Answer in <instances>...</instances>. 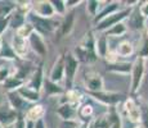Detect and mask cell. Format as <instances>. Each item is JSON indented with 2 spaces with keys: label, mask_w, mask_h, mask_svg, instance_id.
Instances as JSON below:
<instances>
[{
  "label": "cell",
  "mask_w": 148,
  "mask_h": 128,
  "mask_svg": "<svg viewBox=\"0 0 148 128\" xmlns=\"http://www.w3.org/2000/svg\"><path fill=\"white\" fill-rule=\"evenodd\" d=\"M127 21V28H133V30H135V31H140V30H143L144 28V21L146 19L143 18V17L140 16V13H139V10H138V5H135L134 8H133V10H132V13H130V16H129V18L126 19Z\"/></svg>",
  "instance_id": "20"
},
{
  "label": "cell",
  "mask_w": 148,
  "mask_h": 128,
  "mask_svg": "<svg viewBox=\"0 0 148 128\" xmlns=\"http://www.w3.org/2000/svg\"><path fill=\"white\" fill-rule=\"evenodd\" d=\"M138 56L143 59H147L148 58V39L144 36L143 40L140 42V47L138 49Z\"/></svg>",
  "instance_id": "38"
},
{
  "label": "cell",
  "mask_w": 148,
  "mask_h": 128,
  "mask_svg": "<svg viewBox=\"0 0 148 128\" xmlns=\"http://www.w3.org/2000/svg\"><path fill=\"white\" fill-rule=\"evenodd\" d=\"M32 32H34V27L28 23L27 21H26V23H23L21 27L17 28V30L14 31V33H16L18 37H21L23 40H27L31 35H32Z\"/></svg>",
  "instance_id": "33"
},
{
  "label": "cell",
  "mask_w": 148,
  "mask_h": 128,
  "mask_svg": "<svg viewBox=\"0 0 148 128\" xmlns=\"http://www.w3.org/2000/svg\"><path fill=\"white\" fill-rule=\"evenodd\" d=\"M124 113L132 123L140 124V108L138 100L134 98H127L124 100Z\"/></svg>",
  "instance_id": "7"
},
{
  "label": "cell",
  "mask_w": 148,
  "mask_h": 128,
  "mask_svg": "<svg viewBox=\"0 0 148 128\" xmlns=\"http://www.w3.org/2000/svg\"><path fill=\"white\" fill-rule=\"evenodd\" d=\"M84 86L88 92H98L104 90L103 77L95 70H85L84 73Z\"/></svg>",
  "instance_id": "6"
},
{
  "label": "cell",
  "mask_w": 148,
  "mask_h": 128,
  "mask_svg": "<svg viewBox=\"0 0 148 128\" xmlns=\"http://www.w3.org/2000/svg\"><path fill=\"white\" fill-rule=\"evenodd\" d=\"M26 21H27L26 16L22 14L21 12H18L14 8V10L10 13V17H9V28H13L16 31L17 28H19L23 23H26Z\"/></svg>",
  "instance_id": "30"
},
{
  "label": "cell",
  "mask_w": 148,
  "mask_h": 128,
  "mask_svg": "<svg viewBox=\"0 0 148 128\" xmlns=\"http://www.w3.org/2000/svg\"><path fill=\"white\" fill-rule=\"evenodd\" d=\"M9 16H4V17H0V37H3L7 30L9 28Z\"/></svg>",
  "instance_id": "39"
},
{
  "label": "cell",
  "mask_w": 148,
  "mask_h": 128,
  "mask_svg": "<svg viewBox=\"0 0 148 128\" xmlns=\"http://www.w3.org/2000/svg\"><path fill=\"white\" fill-rule=\"evenodd\" d=\"M88 95L94 99L95 101L110 108H116V105H119L121 101H124L125 98L120 92H113V91H106V90L98 91V92H88Z\"/></svg>",
  "instance_id": "5"
},
{
  "label": "cell",
  "mask_w": 148,
  "mask_h": 128,
  "mask_svg": "<svg viewBox=\"0 0 148 128\" xmlns=\"http://www.w3.org/2000/svg\"><path fill=\"white\" fill-rule=\"evenodd\" d=\"M144 73H146V59L136 56L135 60L133 62V67H132V85H130V93L132 98L134 95L139 92L142 86V82L144 78Z\"/></svg>",
  "instance_id": "2"
},
{
  "label": "cell",
  "mask_w": 148,
  "mask_h": 128,
  "mask_svg": "<svg viewBox=\"0 0 148 128\" xmlns=\"http://www.w3.org/2000/svg\"><path fill=\"white\" fill-rule=\"evenodd\" d=\"M52 7L54 9V13L59 14V16H64L66 12V4H64V0H52Z\"/></svg>",
  "instance_id": "37"
},
{
  "label": "cell",
  "mask_w": 148,
  "mask_h": 128,
  "mask_svg": "<svg viewBox=\"0 0 148 128\" xmlns=\"http://www.w3.org/2000/svg\"><path fill=\"white\" fill-rule=\"evenodd\" d=\"M110 116L108 113H103V114L98 115L97 118H93L92 126L93 128H110Z\"/></svg>",
  "instance_id": "32"
},
{
  "label": "cell",
  "mask_w": 148,
  "mask_h": 128,
  "mask_svg": "<svg viewBox=\"0 0 148 128\" xmlns=\"http://www.w3.org/2000/svg\"><path fill=\"white\" fill-rule=\"evenodd\" d=\"M144 36H146V37L148 39V27H147V30H146V35H144Z\"/></svg>",
  "instance_id": "47"
},
{
  "label": "cell",
  "mask_w": 148,
  "mask_h": 128,
  "mask_svg": "<svg viewBox=\"0 0 148 128\" xmlns=\"http://www.w3.org/2000/svg\"><path fill=\"white\" fill-rule=\"evenodd\" d=\"M0 59H3V60H5V62H14L18 59L17 55L14 54L10 44L8 41H5L4 39H3L1 46H0Z\"/></svg>",
  "instance_id": "27"
},
{
  "label": "cell",
  "mask_w": 148,
  "mask_h": 128,
  "mask_svg": "<svg viewBox=\"0 0 148 128\" xmlns=\"http://www.w3.org/2000/svg\"><path fill=\"white\" fill-rule=\"evenodd\" d=\"M48 78L52 82H54V83H58V85L63 81V78H64V54H59L58 58L56 59Z\"/></svg>",
  "instance_id": "10"
},
{
  "label": "cell",
  "mask_w": 148,
  "mask_h": 128,
  "mask_svg": "<svg viewBox=\"0 0 148 128\" xmlns=\"http://www.w3.org/2000/svg\"><path fill=\"white\" fill-rule=\"evenodd\" d=\"M108 116H110V128H122V121L116 108H110L108 110Z\"/></svg>",
  "instance_id": "31"
},
{
  "label": "cell",
  "mask_w": 148,
  "mask_h": 128,
  "mask_svg": "<svg viewBox=\"0 0 148 128\" xmlns=\"http://www.w3.org/2000/svg\"><path fill=\"white\" fill-rule=\"evenodd\" d=\"M31 12L36 14L38 17H40V18H47V19H52L56 16L50 0L31 1Z\"/></svg>",
  "instance_id": "8"
},
{
  "label": "cell",
  "mask_w": 148,
  "mask_h": 128,
  "mask_svg": "<svg viewBox=\"0 0 148 128\" xmlns=\"http://www.w3.org/2000/svg\"><path fill=\"white\" fill-rule=\"evenodd\" d=\"M86 128H93V126H92V122H89V123H88V126H86Z\"/></svg>",
  "instance_id": "46"
},
{
  "label": "cell",
  "mask_w": 148,
  "mask_h": 128,
  "mask_svg": "<svg viewBox=\"0 0 148 128\" xmlns=\"http://www.w3.org/2000/svg\"><path fill=\"white\" fill-rule=\"evenodd\" d=\"M1 41H3V37H0V46H1Z\"/></svg>",
  "instance_id": "48"
},
{
  "label": "cell",
  "mask_w": 148,
  "mask_h": 128,
  "mask_svg": "<svg viewBox=\"0 0 148 128\" xmlns=\"http://www.w3.org/2000/svg\"><path fill=\"white\" fill-rule=\"evenodd\" d=\"M101 4L102 3L98 0H88L86 1V12L92 18H94L98 14L99 9H101Z\"/></svg>",
  "instance_id": "34"
},
{
  "label": "cell",
  "mask_w": 148,
  "mask_h": 128,
  "mask_svg": "<svg viewBox=\"0 0 148 128\" xmlns=\"http://www.w3.org/2000/svg\"><path fill=\"white\" fill-rule=\"evenodd\" d=\"M81 124L77 121H62L61 128H80Z\"/></svg>",
  "instance_id": "40"
},
{
  "label": "cell",
  "mask_w": 148,
  "mask_h": 128,
  "mask_svg": "<svg viewBox=\"0 0 148 128\" xmlns=\"http://www.w3.org/2000/svg\"><path fill=\"white\" fill-rule=\"evenodd\" d=\"M133 67V62H115V63L107 64V70L108 72L116 73V74H130Z\"/></svg>",
  "instance_id": "23"
},
{
  "label": "cell",
  "mask_w": 148,
  "mask_h": 128,
  "mask_svg": "<svg viewBox=\"0 0 148 128\" xmlns=\"http://www.w3.org/2000/svg\"><path fill=\"white\" fill-rule=\"evenodd\" d=\"M41 91L45 93L47 96H62L66 90L58 83H54L49 78H44V82H42V89Z\"/></svg>",
  "instance_id": "21"
},
{
  "label": "cell",
  "mask_w": 148,
  "mask_h": 128,
  "mask_svg": "<svg viewBox=\"0 0 148 128\" xmlns=\"http://www.w3.org/2000/svg\"><path fill=\"white\" fill-rule=\"evenodd\" d=\"M81 3H82L81 0H66L64 4H66V9H73V8H76Z\"/></svg>",
  "instance_id": "43"
},
{
  "label": "cell",
  "mask_w": 148,
  "mask_h": 128,
  "mask_svg": "<svg viewBox=\"0 0 148 128\" xmlns=\"http://www.w3.org/2000/svg\"><path fill=\"white\" fill-rule=\"evenodd\" d=\"M44 69H42V64L38 65V67L34 68L32 73L31 76L28 77V79L26 81L25 86L30 87V89L35 90V91H39L41 92V89H42V82H44Z\"/></svg>",
  "instance_id": "11"
},
{
  "label": "cell",
  "mask_w": 148,
  "mask_h": 128,
  "mask_svg": "<svg viewBox=\"0 0 148 128\" xmlns=\"http://www.w3.org/2000/svg\"><path fill=\"white\" fill-rule=\"evenodd\" d=\"M70 104L75 108H79L80 105L82 104V95L79 90H75V89H71V90H67L66 92L62 95V99H59V104Z\"/></svg>",
  "instance_id": "16"
},
{
  "label": "cell",
  "mask_w": 148,
  "mask_h": 128,
  "mask_svg": "<svg viewBox=\"0 0 148 128\" xmlns=\"http://www.w3.org/2000/svg\"><path fill=\"white\" fill-rule=\"evenodd\" d=\"M26 19H27L28 23L34 27V31L38 32L39 35H41L42 37H44L45 35H50V33H53L54 31L57 30V27H58V26H57V22H54L53 18L52 19L40 18V17H38L32 12H30L27 14Z\"/></svg>",
  "instance_id": "1"
},
{
  "label": "cell",
  "mask_w": 148,
  "mask_h": 128,
  "mask_svg": "<svg viewBox=\"0 0 148 128\" xmlns=\"http://www.w3.org/2000/svg\"><path fill=\"white\" fill-rule=\"evenodd\" d=\"M19 114L14 112L8 104H0V126L3 128L12 127Z\"/></svg>",
  "instance_id": "13"
},
{
  "label": "cell",
  "mask_w": 148,
  "mask_h": 128,
  "mask_svg": "<svg viewBox=\"0 0 148 128\" xmlns=\"http://www.w3.org/2000/svg\"><path fill=\"white\" fill-rule=\"evenodd\" d=\"M93 114H94V109L90 104L85 102V104H81L80 106L77 108V119L80 118L82 119V123H89V122L93 121Z\"/></svg>",
  "instance_id": "26"
},
{
  "label": "cell",
  "mask_w": 148,
  "mask_h": 128,
  "mask_svg": "<svg viewBox=\"0 0 148 128\" xmlns=\"http://www.w3.org/2000/svg\"><path fill=\"white\" fill-rule=\"evenodd\" d=\"M17 92H18V95L21 96L27 104H32V105L39 104V101H40V99H41V92L30 89V87L25 86V85L22 87H19V89L17 90Z\"/></svg>",
  "instance_id": "18"
},
{
  "label": "cell",
  "mask_w": 148,
  "mask_h": 128,
  "mask_svg": "<svg viewBox=\"0 0 148 128\" xmlns=\"http://www.w3.org/2000/svg\"><path fill=\"white\" fill-rule=\"evenodd\" d=\"M134 128H146V127H143L142 124H135V127Z\"/></svg>",
  "instance_id": "45"
},
{
  "label": "cell",
  "mask_w": 148,
  "mask_h": 128,
  "mask_svg": "<svg viewBox=\"0 0 148 128\" xmlns=\"http://www.w3.org/2000/svg\"><path fill=\"white\" fill-rule=\"evenodd\" d=\"M25 85V82L22 81V79L17 78L16 76H10L7 78V81L4 82V83L1 85L3 86V90L5 91V92H13V91H17L19 89V87H22Z\"/></svg>",
  "instance_id": "29"
},
{
  "label": "cell",
  "mask_w": 148,
  "mask_h": 128,
  "mask_svg": "<svg viewBox=\"0 0 148 128\" xmlns=\"http://www.w3.org/2000/svg\"><path fill=\"white\" fill-rule=\"evenodd\" d=\"M138 10H139V13H140V16L143 17L144 19L148 17V0L147 1H142V3H139V5H138Z\"/></svg>",
  "instance_id": "42"
},
{
  "label": "cell",
  "mask_w": 148,
  "mask_h": 128,
  "mask_svg": "<svg viewBox=\"0 0 148 128\" xmlns=\"http://www.w3.org/2000/svg\"><path fill=\"white\" fill-rule=\"evenodd\" d=\"M12 128H26V119H25L23 114H19L17 116L16 122L12 124Z\"/></svg>",
  "instance_id": "41"
},
{
  "label": "cell",
  "mask_w": 148,
  "mask_h": 128,
  "mask_svg": "<svg viewBox=\"0 0 148 128\" xmlns=\"http://www.w3.org/2000/svg\"><path fill=\"white\" fill-rule=\"evenodd\" d=\"M79 60L73 56L71 51L64 54V90H71L73 89V82H75L76 73L79 70Z\"/></svg>",
  "instance_id": "4"
},
{
  "label": "cell",
  "mask_w": 148,
  "mask_h": 128,
  "mask_svg": "<svg viewBox=\"0 0 148 128\" xmlns=\"http://www.w3.org/2000/svg\"><path fill=\"white\" fill-rule=\"evenodd\" d=\"M0 128H3V127H1V126H0Z\"/></svg>",
  "instance_id": "50"
},
{
  "label": "cell",
  "mask_w": 148,
  "mask_h": 128,
  "mask_svg": "<svg viewBox=\"0 0 148 128\" xmlns=\"http://www.w3.org/2000/svg\"><path fill=\"white\" fill-rule=\"evenodd\" d=\"M5 95H7L8 105L12 108L14 112L18 113V114H25L26 110L30 108L28 106L30 104H27V102L18 95L17 91H13V92H5Z\"/></svg>",
  "instance_id": "12"
},
{
  "label": "cell",
  "mask_w": 148,
  "mask_h": 128,
  "mask_svg": "<svg viewBox=\"0 0 148 128\" xmlns=\"http://www.w3.org/2000/svg\"><path fill=\"white\" fill-rule=\"evenodd\" d=\"M133 8H124V9H120L117 10V12L110 14L108 17H106V18H103L101 22H98L97 24H94V30L98 31V32H102L103 33L104 31H107L108 28H111L112 26L120 23V22H125L127 18H129L130 13H132Z\"/></svg>",
  "instance_id": "3"
},
{
  "label": "cell",
  "mask_w": 148,
  "mask_h": 128,
  "mask_svg": "<svg viewBox=\"0 0 148 128\" xmlns=\"http://www.w3.org/2000/svg\"><path fill=\"white\" fill-rule=\"evenodd\" d=\"M139 108H140V124L143 127L148 128V102L140 101L139 102Z\"/></svg>",
  "instance_id": "36"
},
{
  "label": "cell",
  "mask_w": 148,
  "mask_h": 128,
  "mask_svg": "<svg viewBox=\"0 0 148 128\" xmlns=\"http://www.w3.org/2000/svg\"><path fill=\"white\" fill-rule=\"evenodd\" d=\"M56 113L62 118V121H77V108L70 104H59Z\"/></svg>",
  "instance_id": "17"
},
{
  "label": "cell",
  "mask_w": 148,
  "mask_h": 128,
  "mask_svg": "<svg viewBox=\"0 0 148 128\" xmlns=\"http://www.w3.org/2000/svg\"><path fill=\"white\" fill-rule=\"evenodd\" d=\"M116 55L117 58H129L134 53V45L129 40H124V41L119 42L117 47H116Z\"/></svg>",
  "instance_id": "24"
},
{
  "label": "cell",
  "mask_w": 148,
  "mask_h": 128,
  "mask_svg": "<svg viewBox=\"0 0 148 128\" xmlns=\"http://www.w3.org/2000/svg\"><path fill=\"white\" fill-rule=\"evenodd\" d=\"M73 26H75V12L71 10V12H67L63 16V19L59 23V35L61 37H64V36H68L73 30Z\"/></svg>",
  "instance_id": "15"
},
{
  "label": "cell",
  "mask_w": 148,
  "mask_h": 128,
  "mask_svg": "<svg viewBox=\"0 0 148 128\" xmlns=\"http://www.w3.org/2000/svg\"><path fill=\"white\" fill-rule=\"evenodd\" d=\"M120 5H121L120 1H111V3H108L107 5H104V7H103V9L99 10L98 14H97L94 18H93V23L97 24L98 22H101L102 19L106 18V17H108L110 14H112V13L117 12V10H120Z\"/></svg>",
  "instance_id": "22"
},
{
  "label": "cell",
  "mask_w": 148,
  "mask_h": 128,
  "mask_svg": "<svg viewBox=\"0 0 148 128\" xmlns=\"http://www.w3.org/2000/svg\"><path fill=\"white\" fill-rule=\"evenodd\" d=\"M110 51L108 47V37L102 33L99 37H95V53L98 55V58H103L107 55V53Z\"/></svg>",
  "instance_id": "28"
},
{
  "label": "cell",
  "mask_w": 148,
  "mask_h": 128,
  "mask_svg": "<svg viewBox=\"0 0 148 128\" xmlns=\"http://www.w3.org/2000/svg\"><path fill=\"white\" fill-rule=\"evenodd\" d=\"M27 44H28V49L32 50L36 55H39V56L47 55V53H48L47 44L44 41V37L41 35H39L38 32L34 31L32 35L27 39Z\"/></svg>",
  "instance_id": "9"
},
{
  "label": "cell",
  "mask_w": 148,
  "mask_h": 128,
  "mask_svg": "<svg viewBox=\"0 0 148 128\" xmlns=\"http://www.w3.org/2000/svg\"><path fill=\"white\" fill-rule=\"evenodd\" d=\"M34 128H47V124H45L44 119H39L34 123Z\"/></svg>",
  "instance_id": "44"
},
{
  "label": "cell",
  "mask_w": 148,
  "mask_h": 128,
  "mask_svg": "<svg viewBox=\"0 0 148 128\" xmlns=\"http://www.w3.org/2000/svg\"><path fill=\"white\" fill-rule=\"evenodd\" d=\"M127 30H129V28H127L126 22H120V23L108 28L107 31H104L103 35L106 36V37H121V36H124L125 33L127 32Z\"/></svg>",
  "instance_id": "25"
},
{
  "label": "cell",
  "mask_w": 148,
  "mask_h": 128,
  "mask_svg": "<svg viewBox=\"0 0 148 128\" xmlns=\"http://www.w3.org/2000/svg\"><path fill=\"white\" fill-rule=\"evenodd\" d=\"M10 46H12L14 54L17 55V58H18V59L25 60V59L27 58L28 50H30V49H28L27 40H23V39L18 37V36L14 33L13 37H12V42H10Z\"/></svg>",
  "instance_id": "14"
},
{
  "label": "cell",
  "mask_w": 148,
  "mask_h": 128,
  "mask_svg": "<svg viewBox=\"0 0 148 128\" xmlns=\"http://www.w3.org/2000/svg\"><path fill=\"white\" fill-rule=\"evenodd\" d=\"M8 128H12V127H8Z\"/></svg>",
  "instance_id": "49"
},
{
  "label": "cell",
  "mask_w": 148,
  "mask_h": 128,
  "mask_svg": "<svg viewBox=\"0 0 148 128\" xmlns=\"http://www.w3.org/2000/svg\"><path fill=\"white\" fill-rule=\"evenodd\" d=\"M14 68L10 64H1L0 65V85H3L7 81L8 77L13 74Z\"/></svg>",
  "instance_id": "35"
},
{
  "label": "cell",
  "mask_w": 148,
  "mask_h": 128,
  "mask_svg": "<svg viewBox=\"0 0 148 128\" xmlns=\"http://www.w3.org/2000/svg\"><path fill=\"white\" fill-rule=\"evenodd\" d=\"M45 113H47V110H45V106L42 104H34L32 106H30L26 110V113L23 114V116L26 121L35 123V122L39 121V119H44Z\"/></svg>",
  "instance_id": "19"
}]
</instances>
